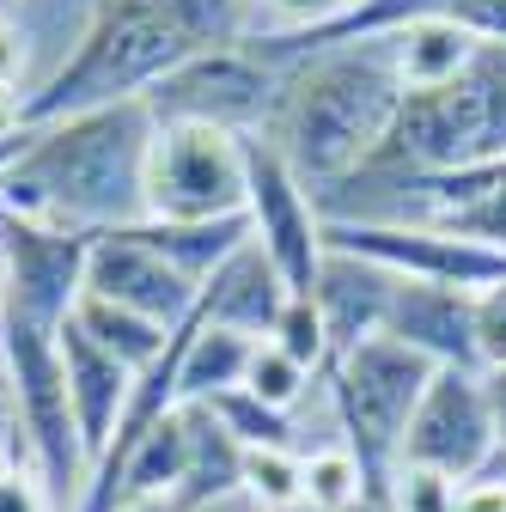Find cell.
<instances>
[{
  "instance_id": "cell-1",
  "label": "cell",
  "mask_w": 506,
  "mask_h": 512,
  "mask_svg": "<svg viewBox=\"0 0 506 512\" xmlns=\"http://www.w3.org/2000/svg\"><path fill=\"white\" fill-rule=\"evenodd\" d=\"M159 122L141 98L25 128L19 159L0 171V220L55 232H129L147 220V153Z\"/></svg>"
},
{
  "instance_id": "cell-2",
  "label": "cell",
  "mask_w": 506,
  "mask_h": 512,
  "mask_svg": "<svg viewBox=\"0 0 506 512\" xmlns=\"http://www.w3.org/2000/svg\"><path fill=\"white\" fill-rule=\"evenodd\" d=\"M281 68V98L263 128V141L318 189L360 171L403 104L391 37H336V43H257Z\"/></svg>"
},
{
  "instance_id": "cell-3",
  "label": "cell",
  "mask_w": 506,
  "mask_h": 512,
  "mask_svg": "<svg viewBox=\"0 0 506 512\" xmlns=\"http://www.w3.org/2000/svg\"><path fill=\"white\" fill-rule=\"evenodd\" d=\"M250 37V0H104L80 49L31 92L25 122H61L80 110L147 98L189 55Z\"/></svg>"
},
{
  "instance_id": "cell-4",
  "label": "cell",
  "mask_w": 506,
  "mask_h": 512,
  "mask_svg": "<svg viewBox=\"0 0 506 512\" xmlns=\"http://www.w3.org/2000/svg\"><path fill=\"white\" fill-rule=\"evenodd\" d=\"M506 159V43L482 37L476 61L433 92H403L372 165L415 177H458Z\"/></svg>"
},
{
  "instance_id": "cell-5",
  "label": "cell",
  "mask_w": 506,
  "mask_h": 512,
  "mask_svg": "<svg viewBox=\"0 0 506 512\" xmlns=\"http://www.w3.org/2000/svg\"><path fill=\"white\" fill-rule=\"evenodd\" d=\"M433 372H439L433 360L409 354V348L391 342V336H372V342L336 354L330 372H324L330 403H336V427H342V445L360 458V470H366L378 506H385V482H391V470H397L409 415H415V403L427 397Z\"/></svg>"
},
{
  "instance_id": "cell-6",
  "label": "cell",
  "mask_w": 506,
  "mask_h": 512,
  "mask_svg": "<svg viewBox=\"0 0 506 512\" xmlns=\"http://www.w3.org/2000/svg\"><path fill=\"white\" fill-rule=\"evenodd\" d=\"M244 135L196 122H165L147 153V220L159 226H202L238 220L250 196V159Z\"/></svg>"
},
{
  "instance_id": "cell-7",
  "label": "cell",
  "mask_w": 506,
  "mask_h": 512,
  "mask_svg": "<svg viewBox=\"0 0 506 512\" xmlns=\"http://www.w3.org/2000/svg\"><path fill=\"white\" fill-rule=\"evenodd\" d=\"M281 98V68L257 43H226L208 55H189L183 68H171L141 104L153 122H196V128H226V135L263 141V128Z\"/></svg>"
},
{
  "instance_id": "cell-8",
  "label": "cell",
  "mask_w": 506,
  "mask_h": 512,
  "mask_svg": "<svg viewBox=\"0 0 506 512\" xmlns=\"http://www.w3.org/2000/svg\"><path fill=\"white\" fill-rule=\"evenodd\" d=\"M397 464H421V470H439L452 482H470V476L506 464L494 403H488V378L476 366H439L433 372L427 397L409 415Z\"/></svg>"
},
{
  "instance_id": "cell-9",
  "label": "cell",
  "mask_w": 506,
  "mask_h": 512,
  "mask_svg": "<svg viewBox=\"0 0 506 512\" xmlns=\"http://www.w3.org/2000/svg\"><path fill=\"white\" fill-rule=\"evenodd\" d=\"M250 196H244V220H250V244H257L269 263L281 269L287 293H311L324 263V214L318 196L299 183V171L269 147V141H250Z\"/></svg>"
},
{
  "instance_id": "cell-10",
  "label": "cell",
  "mask_w": 506,
  "mask_h": 512,
  "mask_svg": "<svg viewBox=\"0 0 506 512\" xmlns=\"http://www.w3.org/2000/svg\"><path fill=\"white\" fill-rule=\"evenodd\" d=\"M86 250L92 238L0 220V317L37 330H61L86 293Z\"/></svg>"
},
{
  "instance_id": "cell-11",
  "label": "cell",
  "mask_w": 506,
  "mask_h": 512,
  "mask_svg": "<svg viewBox=\"0 0 506 512\" xmlns=\"http://www.w3.org/2000/svg\"><path fill=\"white\" fill-rule=\"evenodd\" d=\"M86 293L110 299L122 311H141V317H153V324H165V330H177V324L196 317V281L177 275L135 226L92 238V250H86Z\"/></svg>"
},
{
  "instance_id": "cell-12",
  "label": "cell",
  "mask_w": 506,
  "mask_h": 512,
  "mask_svg": "<svg viewBox=\"0 0 506 512\" xmlns=\"http://www.w3.org/2000/svg\"><path fill=\"white\" fill-rule=\"evenodd\" d=\"M385 336L433 366H476V299L458 287L397 281L391 311H385Z\"/></svg>"
},
{
  "instance_id": "cell-13",
  "label": "cell",
  "mask_w": 506,
  "mask_h": 512,
  "mask_svg": "<svg viewBox=\"0 0 506 512\" xmlns=\"http://www.w3.org/2000/svg\"><path fill=\"white\" fill-rule=\"evenodd\" d=\"M391 293H397V275L366 263L354 250H324L318 263V281H311V305H318L324 330H330V354H348L372 336H385V311H391Z\"/></svg>"
},
{
  "instance_id": "cell-14",
  "label": "cell",
  "mask_w": 506,
  "mask_h": 512,
  "mask_svg": "<svg viewBox=\"0 0 506 512\" xmlns=\"http://www.w3.org/2000/svg\"><path fill=\"white\" fill-rule=\"evenodd\" d=\"M287 299H293V293H287L281 269L244 238L226 263L202 281L196 317H202V324H220V330H238V336H250V342H269V330H275V317H281Z\"/></svg>"
},
{
  "instance_id": "cell-15",
  "label": "cell",
  "mask_w": 506,
  "mask_h": 512,
  "mask_svg": "<svg viewBox=\"0 0 506 512\" xmlns=\"http://www.w3.org/2000/svg\"><path fill=\"white\" fill-rule=\"evenodd\" d=\"M61 372H68V403H74V427L86 439V458L98 464L110 433H116V421H122V409H129L135 372L116 366L98 342H86L74 330V317H68V330H61Z\"/></svg>"
},
{
  "instance_id": "cell-16",
  "label": "cell",
  "mask_w": 506,
  "mask_h": 512,
  "mask_svg": "<svg viewBox=\"0 0 506 512\" xmlns=\"http://www.w3.org/2000/svg\"><path fill=\"white\" fill-rule=\"evenodd\" d=\"M385 37H391V55H397V80H403V92L452 86V80L470 68V61H476V49H482V37L464 31L458 19H409V25L385 31Z\"/></svg>"
},
{
  "instance_id": "cell-17",
  "label": "cell",
  "mask_w": 506,
  "mask_h": 512,
  "mask_svg": "<svg viewBox=\"0 0 506 512\" xmlns=\"http://www.w3.org/2000/svg\"><path fill=\"white\" fill-rule=\"evenodd\" d=\"M433 226L506 250V159L458 177H433Z\"/></svg>"
},
{
  "instance_id": "cell-18",
  "label": "cell",
  "mask_w": 506,
  "mask_h": 512,
  "mask_svg": "<svg viewBox=\"0 0 506 512\" xmlns=\"http://www.w3.org/2000/svg\"><path fill=\"white\" fill-rule=\"evenodd\" d=\"M250 354H257L250 336L189 317L183 324V354H177V397L183 403H214V397L238 391L244 372H250Z\"/></svg>"
},
{
  "instance_id": "cell-19",
  "label": "cell",
  "mask_w": 506,
  "mask_h": 512,
  "mask_svg": "<svg viewBox=\"0 0 506 512\" xmlns=\"http://www.w3.org/2000/svg\"><path fill=\"white\" fill-rule=\"evenodd\" d=\"M183 421H189V470H183V488L171 494V506L177 512H196V506H214V500L238 494L244 445L214 421L208 403H183Z\"/></svg>"
},
{
  "instance_id": "cell-20",
  "label": "cell",
  "mask_w": 506,
  "mask_h": 512,
  "mask_svg": "<svg viewBox=\"0 0 506 512\" xmlns=\"http://www.w3.org/2000/svg\"><path fill=\"white\" fill-rule=\"evenodd\" d=\"M98 7H104V0H13L7 19L19 25L25 55H31V92L80 49V37L98 19Z\"/></svg>"
},
{
  "instance_id": "cell-21",
  "label": "cell",
  "mask_w": 506,
  "mask_h": 512,
  "mask_svg": "<svg viewBox=\"0 0 506 512\" xmlns=\"http://www.w3.org/2000/svg\"><path fill=\"white\" fill-rule=\"evenodd\" d=\"M74 330L86 336V342H98L116 366H129L135 378L153 366V360H165V348H171V336L183 330H165V324H153V317H141V311H122V305H110V299H92V293H80V305H74Z\"/></svg>"
},
{
  "instance_id": "cell-22",
  "label": "cell",
  "mask_w": 506,
  "mask_h": 512,
  "mask_svg": "<svg viewBox=\"0 0 506 512\" xmlns=\"http://www.w3.org/2000/svg\"><path fill=\"white\" fill-rule=\"evenodd\" d=\"M135 232L165 256L177 275L196 281V293H202V281L250 238V220H244V214H238V220H202V226H159V220H141Z\"/></svg>"
},
{
  "instance_id": "cell-23",
  "label": "cell",
  "mask_w": 506,
  "mask_h": 512,
  "mask_svg": "<svg viewBox=\"0 0 506 512\" xmlns=\"http://www.w3.org/2000/svg\"><path fill=\"white\" fill-rule=\"evenodd\" d=\"M366 500H372V482L342 439L305 452V512H354Z\"/></svg>"
},
{
  "instance_id": "cell-24",
  "label": "cell",
  "mask_w": 506,
  "mask_h": 512,
  "mask_svg": "<svg viewBox=\"0 0 506 512\" xmlns=\"http://www.w3.org/2000/svg\"><path fill=\"white\" fill-rule=\"evenodd\" d=\"M360 0H250V37L244 43H299L342 25Z\"/></svg>"
},
{
  "instance_id": "cell-25",
  "label": "cell",
  "mask_w": 506,
  "mask_h": 512,
  "mask_svg": "<svg viewBox=\"0 0 506 512\" xmlns=\"http://www.w3.org/2000/svg\"><path fill=\"white\" fill-rule=\"evenodd\" d=\"M238 488L263 512H305V458L287 445H257V452H244Z\"/></svg>"
},
{
  "instance_id": "cell-26",
  "label": "cell",
  "mask_w": 506,
  "mask_h": 512,
  "mask_svg": "<svg viewBox=\"0 0 506 512\" xmlns=\"http://www.w3.org/2000/svg\"><path fill=\"white\" fill-rule=\"evenodd\" d=\"M208 409H214V421L244 445V452H257V445H287V452H299V415H281V409L257 403L244 384L226 391V397H214Z\"/></svg>"
},
{
  "instance_id": "cell-27",
  "label": "cell",
  "mask_w": 506,
  "mask_h": 512,
  "mask_svg": "<svg viewBox=\"0 0 506 512\" xmlns=\"http://www.w3.org/2000/svg\"><path fill=\"white\" fill-rule=\"evenodd\" d=\"M318 372H305L299 360H287L275 342H257V354H250V372H244V391L257 397V403H269V409H281V415H293L311 391H318Z\"/></svg>"
},
{
  "instance_id": "cell-28",
  "label": "cell",
  "mask_w": 506,
  "mask_h": 512,
  "mask_svg": "<svg viewBox=\"0 0 506 512\" xmlns=\"http://www.w3.org/2000/svg\"><path fill=\"white\" fill-rule=\"evenodd\" d=\"M269 342L287 354V360H299L305 372H330V330H324V317H318V305H311V293H293L287 305H281V317H275V330H269Z\"/></svg>"
},
{
  "instance_id": "cell-29",
  "label": "cell",
  "mask_w": 506,
  "mask_h": 512,
  "mask_svg": "<svg viewBox=\"0 0 506 512\" xmlns=\"http://www.w3.org/2000/svg\"><path fill=\"white\" fill-rule=\"evenodd\" d=\"M452 500H458V482L421 464H397L385 482V512H452Z\"/></svg>"
},
{
  "instance_id": "cell-30",
  "label": "cell",
  "mask_w": 506,
  "mask_h": 512,
  "mask_svg": "<svg viewBox=\"0 0 506 512\" xmlns=\"http://www.w3.org/2000/svg\"><path fill=\"white\" fill-rule=\"evenodd\" d=\"M476 366L506 372V281L476 293Z\"/></svg>"
},
{
  "instance_id": "cell-31",
  "label": "cell",
  "mask_w": 506,
  "mask_h": 512,
  "mask_svg": "<svg viewBox=\"0 0 506 512\" xmlns=\"http://www.w3.org/2000/svg\"><path fill=\"white\" fill-rule=\"evenodd\" d=\"M0 512H55V500H49L43 476H37L25 458L0 464Z\"/></svg>"
},
{
  "instance_id": "cell-32",
  "label": "cell",
  "mask_w": 506,
  "mask_h": 512,
  "mask_svg": "<svg viewBox=\"0 0 506 512\" xmlns=\"http://www.w3.org/2000/svg\"><path fill=\"white\" fill-rule=\"evenodd\" d=\"M452 512H506V464H494V470H482V476L458 482Z\"/></svg>"
},
{
  "instance_id": "cell-33",
  "label": "cell",
  "mask_w": 506,
  "mask_h": 512,
  "mask_svg": "<svg viewBox=\"0 0 506 512\" xmlns=\"http://www.w3.org/2000/svg\"><path fill=\"white\" fill-rule=\"evenodd\" d=\"M0 86H19L31 98V55H25V37L7 13H0Z\"/></svg>"
},
{
  "instance_id": "cell-34",
  "label": "cell",
  "mask_w": 506,
  "mask_h": 512,
  "mask_svg": "<svg viewBox=\"0 0 506 512\" xmlns=\"http://www.w3.org/2000/svg\"><path fill=\"white\" fill-rule=\"evenodd\" d=\"M13 458H25V439H19V415H13V397H7V378H0V464H13Z\"/></svg>"
},
{
  "instance_id": "cell-35",
  "label": "cell",
  "mask_w": 506,
  "mask_h": 512,
  "mask_svg": "<svg viewBox=\"0 0 506 512\" xmlns=\"http://www.w3.org/2000/svg\"><path fill=\"white\" fill-rule=\"evenodd\" d=\"M25 104H31V98H25L19 86H0V141H19L25 128H31V122H25Z\"/></svg>"
},
{
  "instance_id": "cell-36",
  "label": "cell",
  "mask_w": 506,
  "mask_h": 512,
  "mask_svg": "<svg viewBox=\"0 0 506 512\" xmlns=\"http://www.w3.org/2000/svg\"><path fill=\"white\" fill-rule=\"evenodd\" d=\"M488 378V403H494V427H500V452H506V372H482Z\"/></svg>"
},
{
  "instance_id": "cell-37",
  "label": "cell",
  "mask_w": 506,
  "mask_h": 512,
  "mask_svg": "<svg viewBox=\"0 0 506 512\" xmlns=\"http://www.w3.org/2000/svg\"><path fill=\"white\" fill-rule=\"evenodd\" d=\"M196 512H263V506L238 488V494H226V500H214V506H196Z\"/></svg>"
},
{
  "instance_id": "cell-38",
  "label": "cell",
  "mask_w": 506,
  "mask_h": 512,
  "mask_svg": "<svg viewBox=\"0 0 506 512\" xmlns=\"http://www.w3.org/2000/svg\"><path fill=\"white\" fill-rule=\"evenodd\" d=\"M116 512H177V506L171 500H122Z\"/></svg>"
},
{
  "instance_id": "cell-39",
  "label": "cell",
  "mask_w": 506,
  "mask_h": 512,
  "mask_svg": "<svg viewBox=\"0 0 506 512\" xmlns=\"http://www.w3.org/2000/svg\"><path fill=\"white\" fill-rule=\"evenodd\" d=\"M354 512H385V506H378V500H366V506H354Z\"/></svg>"
},
{
  "instance_id": "cell-40",
  "label": "cell",
  "mask_w": 506,
  "mask_h": 512,
  "mask_svg": "<svg viewBox=\"0 0 506 512\" xmlns=\"http://www.w3.org/2000/svg\"><path fill=\"white\" fill-rule=\"evenodd\" d=\"M0 13H13V0H0Z\"/></svg>"
},
{
  "instance_id": "cell-41",
  "label": "cell",
  "mask_w": 506,
  "mask_h": 512,
  "mask_svg": "<svg viewBox=\"0 0 506 512\" xmlns=\"http://www.w3.org/2000/svg\"><path fill=\"white\" fill-rule=\"evenodd\" d=\"M360 7H372V0H360ZM360 7H354V13H360Z\"/></svg>"
}]
</instances>
